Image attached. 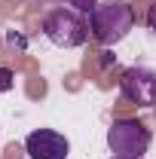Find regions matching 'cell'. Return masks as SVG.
<instances>
[{
	"label": "cell",
	"instance_id": "obj_6",
	"mask_svg": "<svg viewBox=\"0 0 156 159\" xmlns=\"http://www.w3.org/2000/svg\"><path fill=\"white\" fill-rule=\"evenodd\" d=\"M64 6H71V9H77L83 16H92V9L98 6V0H61Z\"/></svg>",
	"mask_w": 156,
	"mask_h": 159
},
{
	"label": "cell",
	"instance_id": "obj_3",
	"mask_svg": "<svg viewBox=\"0 0 156 159\" xmlns=\"http://www.w3.org/2000/svg\"><path fill=\"white\" fill-rule=\"evenodd\" d=\"M150 129L138 119H113L107 129V147L113 156H144L150 150Z\"/></svg>",
	"mask_w": 156,
	"mask_h": 159
},
{
	"label": "cell",
	"instance_id": "obj_1",
	"mask_svg": "<svg viewBox=\"0 0 156 159\" xmlns=\"http://www.w3.org/2000/svg\"><path fill=\"white\" fill-rule=\"evenodd\" d=\"M89 28H92V40L98 46H117L135 28V9L126 0H104L92 9Z\"/></svg>",
	"mask_w": 156,
	"mask_h": 159
},
{
	"label": "cell",
	"instance_id": "obj_9",
	"mask_svg": "<svg viewBox=\"0 0 156 159\" xmlns=\"http://www.w3.org/2000/svg\"><path fill=\"white\" fill-rule=\"evenodd\" d=\"M110 159H144V156H110Z\"/></svg>",
	"mask_w": 156,
	"mask_h": 159
},
{
	"label": "cell",
	"instance_id": "obj_5",
	"mask_svg": "<svg viewBox=\"0 0 156 159\" xmlns=\"http://www.w3.org/2000/svg\"><path fill=\"white\" fill-rule=\"evenodd\" d=\"M25 153H28V159H67L71 141L52 129H34L25 138Z\"/></svg>",
	"mask_w": 156,
	"mask_h": 159
},
{
	"label": "cell",
	"instance_id": "obj_2",
	"mask_svg": "<svg viewBox=\"0 0 156 159\" xmlns=\"http://www.w3.org/2000/svg\"><path fill=\"white\" fill-rule=\"evenodd\" d=\"M92 34L89 28V16H83L71 6H55L46 12L43 19V37L49 40L52 46H61V49H77L83 46Z\"/></svg>",
	"mask_w": 156,
	"mask_h": 159
},
{
	"label": "cell",
	"instance_id": "obj_7",
	"mask_svg": "<svg viewBox=\"0 0 156 159\" xmlns=\"http://www.w3.org/2000/svg\"><path fill=\"white\" fill-rule=\"evenodd\" d=\"M12 86H16V74H12L9 67H0V95H3V92H9Z\"/></svg>",
	"mask_w": 156,
	"mask_h": 159
},
{
	"label": "cell",
	"instance_id": "obj_4",
	"mask_svg": "<svg viewBox=\"0 0 156 159\" xmlns=\"http://www.w3.org/2000/svg\"><path fill=\"white\" fill-rule=\"evenodd\" d=\"M119 92L122 98L138 104V107H153L156 104V74L150 67H126L119 77Z\"/></svg>",
	"mask_w": 156,
	"mask_h": 159
},
{
	"label": "cell",
	"instance_id": "obj_8",
	"mask_svg": "<svg viewBox=\"0 0 156 159\" xmlns=\"http://www.w3.org/2000/svg\"><path fill=\"white\" fill-rule=\"evenodd\" d=\"M147 25H150V31L156 34V0L150 3V9H147Z\"/></svg>",
	"mask_w": 156,
	"mask_h": 159
}]
</instances>
